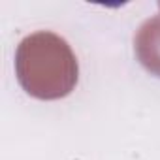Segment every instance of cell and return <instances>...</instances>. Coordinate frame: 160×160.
<instances>
[]
</instances>
